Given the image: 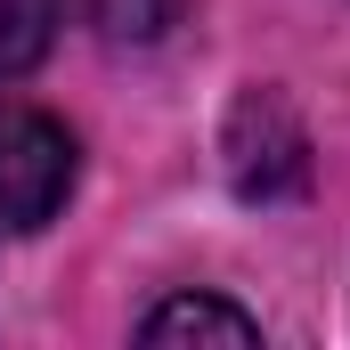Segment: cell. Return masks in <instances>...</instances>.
Masks as SVG:
<instances>
[{
	"label": "cell",
	"instance_id": "cell-1",
	"mask_svg": "<svg viewBox=\"0 0 350 350\" xmlns=\"http://www.w3.org/2000/svg\"><path fill=\"white\" fill-rule=\"evenodd\" d=\"M82 147L41 106H0V237H33L66 212Z\"/></svg>",
	"mask_w": 350,
	"mask_h": 350
},
{
	"label": "cell",
	"instance_id": "cell-2",
	"mask_svg": "<svg viewBox=\"0 0 350 350\" xmlns=\"http://www.w3.org/2000/svg\"><path fill=\"white\" fill-rule=\"evenodd\" d=\"M220 155H228V187L245 204H285V196L310 187V131H301L293 98L269 90V82L237 90L228 131H220Z\"/></svg>",
	"mask_w": 350,
	"mask_h": 350
},
{
	"label": "cell",
	"instance_id": "cell-3",
	"mask_svg": "<svg viewBox=\"0 0 350 350\" xmlns=\"http://www.w3.org/2000/svg\"><path fill=\"white\" fill-rule=\"evenodd\" d=\"M139 342H155V350H172V342H228V350H245V342H261V318L237 310V301H220V293H163V301L139 318Z\"/></svg>",
	"mask_w": 350,
	"mask_h": 350
},
{
	"label": "cell",
	"instance_id": "cell-4",
	"mask_svg": "<svg viewBox=\"0 0 350 350\" xmlns=\"http://www.w3.org/2000/svg\"><path fill=\"white\" fill-rule=\"evenodd\" d=\"M66 0H0V82H25L49 49H57Z\"/></svg>",
	"mask_w": 350,
	"mask_h": 350
},
{
	"label": "cell",
	"instance_id": "cell-5",
	"mask_svg": "<svg viewBox=\"0 0 350 350\" xmlns=\"http://www.w3.org/2000/svg\"><path fill=\"white\" fill-rule=\"evenodd\" d=\"M98 16H106V33L122 41V33H155V16H163V0H98Z\"/></svg>",
	"mask_w": 350,
	"mask_h": 350
}]
</instances>
